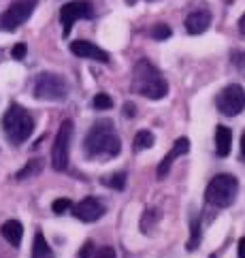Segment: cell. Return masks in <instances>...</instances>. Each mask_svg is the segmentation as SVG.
Masks as SVG:
<instances>
[{
	"instance_id": "6da1fadb",
	"label": "cell",
	"mask_w": 245,
	"mask_h": 258,
	"mask_svg": "<svg viewBox=\"0 0 245 258\" xmlns=\"http://www.w3.org/2000/svg\"><path fill=\"white\" fill-rule=\"evenodd\" d=\"M120 152H122V141L115 133L113 122L111 119H98L84 139V154L88 158L111 160Z\"/></svg>"
},
{
	"instance_id": "7a4b0ae2",
	"label": "cell",
	"mask_w": 245,
	"mask_h": 258,
	"mask_svg": "<svg viewBox=\"0 0 245 258\" xmlns=\"http://www.w3.org/2000/svg\"><path fill=\"white\" fill-rule=\"evenodd\" d=\"M132 84H134V90H137L141 96L149 98V100H160L169 94L167 79L162 77V73L147 60L137 62L134 73H132Z\"/></svg>"
},
{
	"instance_id": "3957f363",
	"label": "cell",
	"mask_w": 245,
	"mask_h": 258,
	"mask_svg": "<svg viewBox=\"0 0 245 258\" xmlns=\"http://www.w3.org/2000/svg\"><path fill=\"white\" fill-rule=\"evenodd\" d=\"M3 131H5V137L13 145H22L24 141H28V137L32 135L34 131V119L32 115L26 111L22 105L13 103L11 107L5 111V117H3Z\"/></svg>"
},
{
	"instance_id": "277c9868",
	"label": "cell",
	"mask_w": 245,
	"mask_h": 258,
	"mask_svg": "<svg viewBox=\"0 0 245 258\" xmlns=\"http://www.w3.org/2000/svg\"><path fill=\"white\" fill-rule=\"evenodd\" d=\"M239 192V179L230 173H220L209 181L205 190V199L215 207H230Z\"/></svg>"
},
{
	"instance_id": "5b68a950",
	"label": "cell",
	"mask_w": 245,
	"mask_h": 258,
	"mask_svg": "<svg viewBox=\"0 0 245 258\" xmlns=\"http://www.w3.org/2000/svg\"><path fill=\"white\" fill-rule=\"evenodd\" d=\"M34 96L39 100H64L68 96V84L56 73H41L34 84Z\"/></svg>"
},
{
	"instance_id": "8992f818",
	"label": "cell",
	"mask_w": 245,
	"mask_h": 258,
	"mask_svg": "<svg viewBox=\"0 0 245 258\" xmlns=\"http://www.w3.org/2000/svg\"><path fill=\"white\" fill-rule=\"evenodd\" d=\"M70 139H72V119H64L58 128L56 141H53V147H51V167L56 171H66L68 169Z\"/></svg>"
},
{
	"instance_id": "52a82bcc",
	"label": "cell",
	"mask_w": 245,
	"mask_h": 258,
	"mask_svg": "<svg viewBox=\"0 0 245 258\" xmlns=\"http://www.w3.org/2000/svg\"><path fill=\"white\" fill-rule=\"evenodd\" d=\"M215 105H217V111H220L222 115H226V117L239 115L245 109V90L239 84L226 86L220 94H217Z\"/></svg>"
},
{
	"instance_id": "ba28073f",
	"label": "cell",
	"mask_w": 245,
	"mask_h": 258,
	"mask_svg": "<svg viewBox=\"0 0 245 258\" xmlns=\"http://www.w3.org/2000/svg\"><path fill=\"white\" fill-rule=\"evenodd\" d=\"M39 0H15V3L0 15V28L7 32L17 30L24 22H28V17L32 15L34 7Z\"/></svg>"
},
{
	"instance_id": "9c48e42d",
	"label": "cell",
	"mask_w": 245,
	"mask_h": 258,
	"mask_svg": "<svg viewBox=\"0 0 245 258\" xmlns=\"http://www.w3.org/2000/svg\"><path fill=\"white\" fill-rule=\"evenodd\" d=\"M94 17V7L90 0H72L60 9V22H62V34L68 36L72 24L77 20H92Z\"/></svg>"
},
{
	"instance_id": "30bf717a",
	"label": "cell",
	"mask_w": 245,
	"mask_h": 258,
	"mask_svg": "<svg viewBox=\"0 0 245 258\" xmlns=\"http://www.w3.org/2000/svg\"><path fill=\"white\" fill-rule=\"evenodd\" d=\"M72 216L81 222H96V220H101L105 214H107V207L101 199L96 197H86L84 201H79L77 205H72Z\"/></svg>"
},
{
	"instance_id": "8fae6325",
	"label": "cell",
	"mask_w": 245,
	"mask_h": 258,
	"mask_svg": "<svg viewBox=\"0 0 245 258\" xmlns=\"http://www.w3.org/2000/svg\"><path fill=\"white\" fill-rule=\"evenodd\" d=\"M188 152H190V139H188V137H179V139L173 143V147H171V152L160 160L158 171H156L158 177L165 179L167 175H169V171H171V164H173V160H177L179 156H184V154H188Z\"/></svg>"
},
{
	"instance_id": "7c38bea8",
	"label": "cell",
	"mask_w": 245,
	"mask_h": 258,
	"mask_svg": "<svg viewBox=\"0 0 245 258\" xmlns=\"http://www.w3.org/2000/svg\"><path fill=\"white\" fill-rule=\"evenodd\" d=\"M70 51L79 58H90V60H96L101 64H109V53L103 51L101 47H96V45L90 43V41H72Z\"/></svg>"
},
{
	"instance_id": "4fadbf2b",
	"label": "cell",
	"mask_w": 245,
	"mask_h": 258,
	"mask_svg": "<svg viewBox=\"0 0 245 258\" xmlns=\"http://www.w3.org/2000/svg\"><path fill=\"white\" fill-rule=\"evenodd\" d=\"M211 26V15L198 9V11H192L188 17H186V30L190 34H203L207 28Z\"/></svg>"
},
{
	"instance_id": "5bb4252c",
	"label": "cell",
	"mask_w": 245,
	"mask_h": 258,
	"mask_svg": "<svg viewBox=\"0 0 245 258\" xmlns=\"http://www.w3.org/2000/svg\"><path fill=\"white\" fill-rule=\"evenodd\" d=\"M232 150V131L228 126H215V154L220 158H226Z\"/></svg>"
},
{
	"instance_id": "9a60e30c",
	"label": "cell",
	"mask_w": 245,
	"mask_h": 258,
	"mask_svg": "<svg viewBox=\"0 0 245 258\" xmlns=\"http://www.w3.org/2000/svg\"><path fill=\"white\" fill-rule=\"evenodd\" d=\"M0 235H3L13 247H20L22 239H24V226L17 220H7V222L0 226Z\"/></svg>"
},
{
	"instance_id": "2e32d148",
	"label": "cell",
	"mask_w": 245,
	"mask_h": 258,
	"mask_svg": "<svg viewBox=\"0 0 245 258\" xmlns=\"http://www.w3.org/2000/svg\"><path fill=\"white\" fill-rule=\"evenodd\" d=\"M32 258H56V256H53V252H51L49 243H47V239H45V235L41 233V230H36V235H34Z\"/></svg>"
},
{
	"instance_id": "e0dca14e",
	"label": "cell",
	"mask_w": 245,
	"mask_h": 258,
	"mask_svg": "<svg viewBox=\"0 0 245 258\" xmlns=\"http://www.w3.org/2000/svg\"><path fill=\"white\" fill-rule=\"evenodd\" d=\"M153 143H156V137H153L151 131H139L137 135H134V152H143V150H149V147H153Z\"/></svg>"
},
{
	"instance_id": "ac0fdd59",
	"label": "cell",
	"mask_w": 245,
	"mask_h": 258,
	"mask_svg": "<svg viewBox=\"0 0 245 258\" xmlns=\"http://www.w3.org/2000/svg\"><path fill=\"white\" fill-rule=\"evenodd\" d=\"M43 171V160H30L22 171H17L15 179H28V177H34V175H39Z\"/></svg>"
},
{
	"instance_id": "d6986e66",
	"label": "cell",
	"mask_w": 245,
	"mask_h": 258,
	"mask_svg": "<svg viewBox=\"0 0 245 258\" xmlns=\"http://www.w3.org/2000/svg\"><path fill=\"white\" fill-rule=\"evenodd\" d=\"M103 183L107 188H113V190H124L126 188V173L120 171V173H113V175H107L103 179Z\"/></svg>"
},
{
	"instance_id": "ffe728a7",
	"label": "cell",
	"mask_w": 245,
	"mask_h": 258,
	"mask_svg": "<svg viewBox=\"0 0 245 258\" xmlns=\"http://www.w3.org/2000/svg\"><path fill=\"white\" fill-rule=\"evenodd\" d=\"M192 233H190V241H188V250L190 252H194L196 247H198V243H201V222H198V220L194 218L192 220Z\"/></svg>"
},
{
	"instance_id": "44dd1931",
	"label": "cell",
	"mask_w": 245,
	"mask_h": 258,
	"mask_svg": "<svg viewBox=\"0 0 245 258\" xmlns=\"http://www.w3.org/2000/svg\"><path fill=\"white\" fill-rule=\"evenodd\" d=\"M171 34L173 32H171V28L167 24H156V26H151L149 28V36L151 39H156V41H165V39H169Z\"/></svg>"
},
{
	"instance_id": "7402d4cb",
	"label": "cell",
	"mask_w": 245,
	"mask_h": 258,
	"mask_svg": "<svg viewBox=\"0 0 245 258\" xmlns=\"http://www.w3.org/2000/svg\"><path fill=\"white\" fill-rule=\"evenodd\" d=\"M92 105H94V109H101V111H105V109H111L113 107V98L109 96V94H105V92H101V94L94 96Z\"/></svg>"
},
{
	"instance_id": "603a6c76",
	"label": "cell",
	"mask_w": 245,
	"mask_h": 258,
	"mask_svg": "<svg viewBox=\"0 0 245 258\" xmlns=\"http://www.w3.org/2000/svg\"><path fill=\"white\" fill-rule=\"evenodd\" d=\"M72 207V201L70 199H56V201H53L51 203V211H53V214H58V216H62V214H66V211Z\"/></svg>"
},
{
	"instance_id": "cb8c5ba5",
	"label": "cell",
	"mask_w": 245,
	"mask_h": 258,
	"mask_svg": "<svg viewBox=\"0 0 245 258\" xmlns=\"http://www.w3.org/2000/svg\"><path fill=\"white\" fill-rule=\"evenodd\" d=\"M156 220H158L156 209H145V214H143V218H141V230H143V233H147Z\"/></svg>"
},
{
	"instance_id": "d4e9b609",
	"label": "cell",
	"mask_w": 245,
	"mask_h": 258,
	"mask_svg": "<svg viewBox=\"0 0 245 258\" xmlns=\"http://www.w3.org/2000/svg\"><path fill=\"white\" fill-rule=\"evenodd\" d=\"M92 258H117V254H115L113 245H103V247H98V250L94 252Z\"/></svg>"
},
{
	"instance_id": "484cf974",
	"label": "cell",
	"mask_w": 245,
	"mask_h": 258,
	"mask_svg": "<svg viewBox=\"0 0 245 258\" xmlns=\"http://www.w3.org/2000/svg\"><path fill=\"white\" fill-rule=\"evenodd\" d=\"M230 60H232V64H234V67H237V69H245V51H232L230 53Z\"/></svg>"
},
{
	"instance_id": "4316f807",
	"label": "cell",
	"mask_w": 245,
	"mask_h": 258,
	"mask_svg": "<svg viewBox=\"0 0 245 258\" xmlns=\"http://www.w3.org/2000/svg\"><path fill=\"white\" fill-rule=\"evenodd\" d=\"M94 252H96L94 243H92V241H86V243H84V247H81V252H79V258H92V256H94Z\"/></svg>"
},
{
	"instance_id": "83f0119b",
	"label": "cell",
	"mask_w": 245,
	"mask_h": 258,
	"mask_svg": "<svg viewBox=\"0 0 245 258\" xmlns=\"http://www.w3.org/2000/svg\"><path fill=\"white\" fill-rule=\"evenodd\" d=\"M26 51H28V47H26V43H17L15 47H13V51H11V56H13L15 60H24Z\"/></svg>"
},
{
	"instance_id": "f1b7e54d",
	"label": "cell",
	"mask_w": 245,
	"mask_h": 258,
	"mask_svg": "<svg viewBox=\"0 0 245 258\" xmlns=\"http://www.w3.org/2000/svg\"><path fill=\"white\" fill-rule=\"evenodd\" d=\"M124 115L126 117H134V115H137V107H134V103H124Z\"/></svg>"
},
{
	"instance_id": "f546056e",
	"label": "cell",
	"mask_w": 245,
	"mask_h": 258,
	"mask_svg": "<svg viewBox=\"0 0 245 258\" xmlns=\"http://www.w3.org/2000/svg\"><path fill=\"white\" fill-rule=\"evenodd\" d=\"M237 252H239V258H245V237L239 239V247H237Z\"/></svg>"
},
{
	"instance_id": "4dcf8cb0",
	"label": "cell",
	"mask_w": 245,
	"mask_h": 258,
	"mask_svg": "<svg viewBox=\"0 0 245 258\" xmlns=\"http://www.w3.org/2000/svg\"><path fill=\"white\" fill-rule=\"evenodd\" d=\"M239 30H241V34L245 36V13L241 15V20H239Z\"/></svg>"
},
{
	"instance_id": "1f68e13d",
	"label": "cell",
	"mask_w": 245,
	"mask_h": 258,
	"mask_svg": "<svg viewBox=\"0 0 245 258\" xmlns=\"http://www.w3.org/2000/svg\"><path fill=\"white\" fill-rule=\"evenodd\" d=\"M241 154H243V158H245V133L241 135Z\"/></svg>"
},
{
	"instance_id": "d6a6232c",
	"label": "cell",
	"mask_w": 245,
	"mask_h": 258,
	"mask_svg": "<svg viewBox=\"0 0 245 258\" xmlns=\"http://www.w3.org/2000/svg\"><path fill=\"white\" fill-rule=\"evenodd\" d=\"M126 3H128V5H134V3H137V0H126Z\"/></svg>"
},
{
	"instance_id": "836d02e7",
	"label": "cell",
	"mask_w": 245,
	"mask_h": 258,
	"mask_svg": "<svg viewBox=\"0 0 245 258\" xmlns=\"http://www.w3.org/2000/svg\"><path fill=\"white\" fill-rule=\"evenodd\" d=\"M211 258H213V256H211Z\"/></svg>"
}]
</instances>
